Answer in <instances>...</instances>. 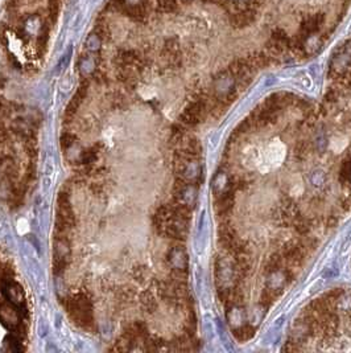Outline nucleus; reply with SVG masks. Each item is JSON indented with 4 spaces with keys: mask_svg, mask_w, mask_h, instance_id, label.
<instances>
[{
    "mask_svg": "<svg viewBox=\"0 0 351 353\" xmlns=\"http://www.w3.org/2000/svg\"><path fill=\"white\" fill-rule=\"evenodd\" d=\"M8 296L9 299L12 302H16V303H23L24 298H23V291L22 287L16 283H12V285L8 286Z\"/></svg>",
    "mask_w": 351,
    "mask_h": 353,
    "instance_id": "6",
    "label": "nucleus"
},
{
    "mask_svg": "<svg viewBox=\"0 0 351 353\" xmlns=\"http://www.w3.org/2000/svg\"><path fill=\"white\" fill-rule=\"evenodd\" d=\"M67 308H69L71 317H74V320L82 326H87L93 322L91 304H90L89 299L83 296L82 294L73 296L69 301Z\"/></svg>",
    "mask_w": 351,
    "mask_h": 353,
    "instance_id": "3",
    "label": "nucleus"
},
{
    "mask_svg": "<svg viewBox=\"0 0 351 353\" xmlns=\"http://www.w3.org/2000/svg\"><path fill=\"white\" fill-rule=\"evenodd\" d=\"M0 320L3 322L9 328H15L20 323V317H19V312L9 304H3L0 307Z\"/></svg>",
    "mask_w": 351,
    "mask_h": 353,
    "instance_id": "5",
    "label": "nucleus"
},
{
    "mask_svg": "<svg viewBox=\"0 0 351 353\" xmlns=\"http://www.w3.org/2000/svg\"><path fill=\"white\" fill-rule=\"evenodd\" d=\"M285 155H287V148H285L284 143H281L280 140H272L267 146L266 150L263 151V164L260 171L268 172V171L280 167L281 163L284 162Z\"/></svg>",
    "mask_w": 351,
    "mask_h": 353,
    "instance_id": "2",
    "label": "nucleus"
},
{
    "mask_svg": "<svg viewBox=\"0 0 351 353\" xmlns=\"http://www.w3.org/2000/svg\"><path fill=\"white\" fill-rule=\"evenodd\" d=\"M0 140H2V136H0Z\"/></svg>",
    "mask_w": 351,
    "mask_h": 353,
    "instance_id": "8",
    "label": "nucleus"
},
{
    "mask_svg": "<svg viewBox=\"0 0 351 353\" xmlns=\"http://www.w3.org/2000/svg\"><path fill=\"white\" fill-rule=\"evenodd\" d=\"M243 162L251 169H260L263 164V152L256 147H248L243 152Z\"/></svg>",
    "mask_w": 351,
    "mask_h": 353,
    "instance_id": "4",
    "label": "nucleus"
},
{
    "mask_svg": "<svg viewBox=\"0 0 351 353\" xmlns=\"http://www.w3.org/2000/svg\"><path fill=\"white\" fill-rule=\"evenodd\" d=\"M67 0H7L0 12V46L16 69L33 70L45 57Z\"/></svg>",
    "mask_w": 351,
    "mask_h": 353,
    "instance_id": "1",
    "label": "nucleus"
},
{
    "mask_svg": "<svg viewBox=\"0 0 351 353\" xmlns=\"http://www.w3.org/2000/svg\"><path fill=\"white\" fill-rule=\"evenodd\" d=\"M346 146H347V139L343 138V136H336V138H333L331 142H330V148L334 152H337V154L345 150Z\"/></svg>",
    "mask_w": 351,
    "mask_h": 353,
    "instance_id": "7",
    "label": "nucleus"
}]
</instances>
